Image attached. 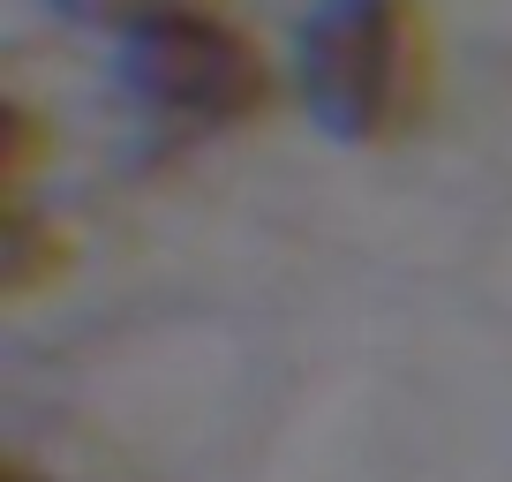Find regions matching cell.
<instances>
[{"mask_svg": "<svg viewBox=\"0 0 512 482\" xmlns=\"http://www.w3.org/2000/svg\"><path fill=\"white\" fill-rule=\"evenodd\" d=\"M294 98L339 144H384L430 98V23L415 0H309L294 23Z\"/></svg>", "mask_w": 512, "mask_h": 482, "instance_id": "cell-1", "label": "cell"}, {"mask_svg": "<svg viewBox=\"0 0 512 482\" xmlns=\"http://www.w3.org/2000/svg\"><path fill=\"white\" fill-rule=\"evenodd\" d=\"M113 83L159 129H234V121L264 113L272 61H264V46L249 31L196 8V16H174V23H151V31L121 38Z\"/></svg>", "mask_w": 512, "mask_h": 482, "instance_id": "cell-2", "label": "cell"}, {"mask_svg": "<svg viewBox=\"0 0 512 482\" xmlns=\"http://www.w3.org/2000/svg\"><path fill=\"white\" fill-rule=\"evenodd\" d=\"M68 23H83V31H106V38H136L151 31V23H174V16H196V8H211V0H53Z\"/></svg>", "mask_w": 512, "mask_h": 482, "instance_id": "cell-3", "label": "cell"}]
</instances>
